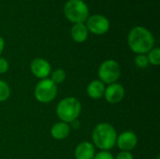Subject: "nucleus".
<instances>
[{
  "label": "nucleus",
  "mask_w": 160,
  "mask_h": 159,
  "mask_svg": "<svg viewBox=\"0 0 160 159\" xmlns=\"http://www.w3.org/2000/svg\"><path fill=\"white\" fill-rule=\"evenodd\" d=\"M105 85L99 80L92 81L87 86V95L93 99H99L104 96Z\"/></svg>",
  "instance_id": "obj_14"
},
{
  "label": "nucleus",
  "mask_w": 160,
  "mask_h": 159,
  "mask_svg": "<svg viewBox=\"0 0 160 159\" xmlns=\"http://www.w3.org/2000/svg\"><path fill=\"white\" fill-rule=\"evenodd\" d=\"M106 99L111 104H116L123 100L125 97V88L120 83H112L105 87L104 96Z\"/></svg>",
  "instance_id": "obj_9"
},
{
  "label": "nucleus",
  "mask_w": 160,
  "mask_h": 159,
  "mask_svg": "<svg viewBox=\"0 0 160 159\" xmlns=\"http://www.w3.org/2000/svg\"><path fill=\"white\" fill-rule=\"evenodd\" d=\"M70 133V127L68 124L65 122H58L55 123L51 128V135L53 139L61 141L69 136Z\"/></svg>",
  "instance_id": "obj_12"
},
{
  "label": "nucleus",
  "mask_w": 160,
  "mask_h": 159,
  "mask_svg": "<svg viewBox=\"0 0 160 159\" xmlns=\"http://www.w3.org/2000/svg\"><path fill=\"white\" fill-rule=\"evenodd\" d=\"M134 63L137 67L139 68H145L149 66V62L147 59V56L145 54H138L135 57Z\"/></svg>",
  "instance_id": "obj_18"
},
{
  "label": "nucleus",
  "mask_w": 160,
  "mask_h": 159,
  "mask_svg": "<svg viewBox=\"0 0 160 159\" xmlns=\"http://www.w3.org/2000/svg\"><path fill=\"white\" fill-rule=\"evenodd\" d=\"M117 133L109 123H100L96 126L92 133L94 144L101 151H109L116 144Z\"/></svg>",
  "instance_id": "obj_2"
},
{
  "label": "nucleus",
  "mask_w": 160,
  "mask_h": 159,
  "mask_svg": "<svg viewBox=\"0 0 160 159\" xmlns=\"http://www.w3.org/2000/svg\"><path fill=\"white\" fill-rule=\"evenodd\" d=\"M114 159H134V157H133V155L130 152L122 151L116 156V157Z\"/></svg>",
  "instance_id": "obj_21"
},
{
  "label": "nucleus",
  "mask_w": 160,
  "mask_h": 159,
  "mask_svg": "<svg viewBox=\"0 0 160 159\" xmlns=\"http://www.w3.org/2000/svg\"><path fill=\"white\" fill-rule=\"evenodd\" d=\"M70 33H71L72 39L78 43L84 42L87 39L88 34H89L85 23H75V24H73Z\"/></svg>",
  "instance_id": "obj_13"
},
{
  "label": "nucleus",
  "mask_w": 160,
  "mask_h": 159,
  "mask_svg": "<svg viewBox=\"0 0 160 159\" xmlns=\"http://www.w3.org/2000/svg\"><path fill=\"white\" fill-rule=\"evenodd\" d=\"M66 77H67L66 72L62 68H57L53 72H52L51 80L57 85V84L63 83L66 80Z\"/></svg>",
  "instance_id": "obj_16"
},
{
  "label": "nucleus",
  "mask_w": 160,
  "mask_h": 159,
  "mask_svg": "<svg viewBox=\"0 0 160 159\" xmlns=\"http://www.w3.org/2000/svg\"><path fill=\"white\" fill-rule=\"evenodd\" d=\"M9 64L8 60L4 57H0V74L6 73L8 70Z\"/></svg>",
  "instance_id": "obj_20"
},
{
  "label": "nucleus",
  "mask_w": 160,
  "mask_h": 159,
  "mask_svg": "<svg viewBox=\"0 0 160 159\" xmlns=\"http://www.w3.org/2000/svg\"><path fill=\"white\" fill-rule=\"evenodd\" d=\"M85 25L88 29V32H91L94 35H103L110 29V21L103 15L95 14L88 17Z\"/></svg>",
  "instance_id": "obj_7"
},
{
  "label": "nucleus",
  "mask_w": 160,
  "mask_h": 159,
  "mask_svg": "<svg viewBox=\"0 0 160 159\" xmlns=\"http://www.w3.org/2000/svg\"><path fill=\"white\" fill-rule=\"evenodd\" d=\"M4 48H5V40H4V38L0 36V55H1V53L3 52Z\"/></svg>",
  "instance_id": "obj_22"
},
{
  "label": "nucleus",
  "mask_w": 160,
  "mask_h": 159,
  "mask_svg": "<svg viewBox=\"0 0 160 159\" xmlns=\"http://www.w3.org/2000/svg\"><path fill=\"white\" fill-rule=\"evenodd\" d=\"M128 44L133 52L145 54L154 48L155 38L152 33L145 27L135 26L128 33Z\"/></svg>",
  "instance_id": "obj_1"
},
{
  "label": "nucleus",
  "mask_w": 160,
  "mask_h": 159,
  "mask_svg": "<svg viewBox=\"0 0 160 159\" xmlns=\"http://www.w3.org/2000/svg\"><path fill=\"white\" fill-rule=\"evenodd\" d=\"M147 59L149 64L153 65V66H158L160 64V49L159 48H153L149 52Z\"/></svg>",
  "instance_id": "obj_15"
},
{
  "label": "nucleus",
  "mask_w": 160,
  "mask_h": 159,
  "mask_svg": "<svg viewBox=\"0 0 160 159\" xmlns=\"http://www.w3.org/2000/svg\"><path fill=\"white\" fill-rule=\"evenodd\" d=\"M95 155V147L93 143L89 142H82L79 143L74 152L76 159H93Z\"/></svg>",
  "instance_id": "obj_11"
},
{
  "label": "nucleus",
  "mask_w": 160,
  "mask_h": 159,
  "mask_svg": "<svg viewBox=\"0 0 160 159\" xmlns=\"http://www.w3.org/2000/svg\"><path fill=\"white\" fill-rule=\"evenodd\" d=\"M30 70L35 77L43 80L47 79L52 73L51 64L43 58H36L30 64Z\"/></svg>",
  "instance_id": "obj_8"
},
{
  "label": "nucleus",
  "mask_w": 160,
  "mask_h": 159,
  "mask_svg": "<svg viewBox=\"0 0 160 159\" xmlns=\"http://www.w3.org/2000/svg\"><path fill=\"white\" fill-rule=\"evenodd\" d=\"M66 18L75 23H84L89 17V7L83 0H68L64 6Z\"/></svg>",
  "instance_id": "obj_4"
},
{
  "label": "nucleus",
  "mask_w": 160,
  "mask_h": 159,
  "mask_svg": "<svg viewBox=\"0 0 160 159\" xmlns=\"http://www.w3.org/2000/svg\"><path fill=\"white\" fill-rule=\"evenodd\" d=\"M98 75L99 81L103 83H114L121 76V67L119 63L113 59L105 60L99 66Z\"/></svg>",
  "instance_id": "obj_5"
},
{
  "label": "nucleus",
  "mask_w": 160,
  "mask_h": 159,
  "mask_svg": "<svg viewBox=\"0 0 160 159\" xmlns=\"http://www.w3.org/2000/svg\"><path fill=\"white\" fill-rule=\"evenodd\" d=\"M82 112L80 100L74 97H68L59 101L56 106V114L61 122L67 124L76 121Z\"/></svg>",
  "instance_id": "obj_3"
},
{
  "label": "nucleus",
  "mask_w": 160,
  "mask_h": 159,
  "mask_svg": "<svg viewBox=\"0 0 160 159\" xmlns=\"http://www.w3.org/2000/svg\"><path fill=\"white\" fill-rule=\"evenodd\" d=\"M10 97V87L5 82L0 80V102H4Z\"/></svg>",
  "instance_id": "obj_17"
},
{
  "label": "nucleus",
  "mask_w": 160,
  "mask_h": 159,
  "mask_svg": "<svg viewBox=\"0 0 160 159\" xmlns=\"http://www.w3.org/2000/svg\"><path fill=\"white\" fill-rule=\"evenodd\" d=\"M116 144L122 151L130 152L138 144V137L132 131H125L117 136Z\"/></svg>",
  "instance_id": "obj_10"
},
{
  "label": "nucleus",
  "mask_w": 160,
  "mask_h": 159,
  "mask_svg": "<svg viewBox=\"0 0 160 159\" xmlns=\"http://www.w3.org/2000/svg\"><path fill=\"white\" fill-rule=\"evenodd\" d=\"M35 97L40 103H50L57 96V85L49 78L40 80L35 87Z\"/></svg>",
  "instance_id": "obj_6"
},
{
  "label": "nucleus",
  "mask_w": 160,
  "mask_h": 159,
  "mask_svg": "<svg viewBox=\"0 0 160 159\" xmlns=\"http://www.w3.org/2000/svg\"><path fill=\"white\" fill-rule=\"evenodd\" d=\"M93 159H114V157L108 151H100L95 155Z\"/></svg>",
  "instance_id": "obj_19"
}]
</instances>
